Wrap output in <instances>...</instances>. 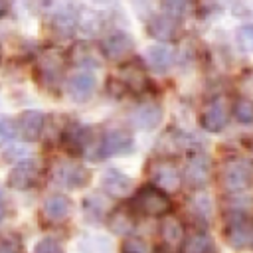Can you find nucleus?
<instances>
[{"mask_svg":"<svg viewBox=\"0 0 253 253\" xmlns=\"http://www.w3.org/2000/svg\"><path fill=\"white\" fill-rule=\"evenodd\" d=\"M132 208L144 215L162 217L172 210V202H170L168 194H164L162 190H158L154 186H142L132 196Z\"/></svg>","mask_w":253,"mask_h":253,"instance_id":"1","label":"nucleus"},{"mask_svg":"<svg viewBox=\"0 0 253 253\" xmlns=\"http://www.w3.org/2000/svg\"><path fill=\"white\" fill-rule=\"evenodd\" d=\"M219 180L221 186L231 194L245 192L253 184V166L245 160H229L223 164Z\"/></svg>","mask_w":253,"mask_h":253,"instance_id":"2","label":"nucleus"},{"mask_svg":"<svg viewBox=\"0 0 253 253\" xmlns=\"http://www.w3.org/2000/svg\"><path fill=\"white\" fill-rule=\"evenodd\" d=\"M225 241L233 249H247L253 245V219L243 213H233L223 229Z\"/></svg>","mask_w":253,"mask_h":253,"instance_id":"3","label":"nucleus"},{"mask_svg":"<svg viewBox=\"0 0 253 253\" xmlns=\"http://www.w3.org/2000/svg\"><path fill=\"white\" fill-rule=\"evenodd\" d=\"M150 178L154 182V188L166 192H176L182 184V174L178 172L176 164L170 160H156L150 166Z\"/></svg>","mask_w":253,"mask_h":253,"instance_id":"4","label":"nucleus"},{"mask_svg":"<svg viewBox=\"0 0 253 253\" xmlns=\"http://www.w3.org/2000/svg\"><path fill=\"white\" fill-rule=\"evenodd\" d=\"M132 150V136L126 128H109L99 138V160L103 156L123 154Z\"/></svg>","mask_w":253,"mask_h":253,"instance_id":"5","label":"nucleus"},{"mask_svg":"<svg viewBox=\"0 0 253 253\" xmlns=\"http://www.w3.org/2000/svg\"><path fill=\"white\" fill-rule=\"evenodd\" d=\"M211 174V160L204 152H192L184 168V180L190 188H204Z\"/></svg>","mask_w":253,"mask_h":253,"instance_id":"6","label":"nucleus"},{"mask_svg":"<svg viewBox=\"0 0 253 253\" xmlns=\"http://www.w3.org/2000/svg\"><path fill=\"white\" fill-rule=\"evenodd\" d=\"M227 119H229V107H227V103L221 97H215V99H211L204 107V111L200 115V125L206 130H210V132H219L227 125Z\"/></svg>","mask_w":253,"mask_h":253,"instance_id":"7","label":"nucleus"},{"mask_svg":"<svg viewBox=\"0 0 253 253\" xmlns=\"http://www.w3.org/2000/svg\"><path fill=\"white\" fill-rule=\"evenodd\" d=\"M38 176H40V170H38V164L34 160H22L18 162L10 174H8V188L12 190H18V192H24V190H30L36 186L38 182Z\"/></svg>","mask_w":253,"mask_h":253,"instance_id":"8","label":"nucleus"},{"mask_svg":"<svg viewBox=\"0 0 253 253\" xmlns=\"http://www.w3.org/2000/svg\"><path fill=\"white\" fill-rule=\"evenodd\" d=\"M132 47H134V42L126 32H113L105 36L101 42V53L111 61H121L132 51Z\"/></svg>","mask_w":253,"mask_h":253,"instance_id":"9","label":"nucleus"},{"mask_svg":"<svg viewBox=\"0 0 253 253\" xmlns=\"http://www.w3.org/2000/svg\"><path fill=\"white\" fill-rule=\"evenodd\" d=\"M43 126H45V117L42 111H36V109H28L24 111L20 117H18V123H16V132L26 140V142H36L42 132H43Z\"/></svg>","mask_w":253,"mask_h":253,"instance_id":"10","label":"nucleus"},{"mask_svg":"<svg viewBox=\"0 0 253 253\" xmlns=\"http://www.w3.org/2000/svg\"><path fill=\"white\" fill-rule=\"evenodd\" d=\"M53 178L59 186H65V188H83L87 186L89 182V170L77 162H61L57 164L55 172H53Z\"/></svg>","mask_w":253,"mask_h":253,"instance_id":"11","label":"nucleus"},{"mask_svg":"<svg viewBox=\"0 0 253 253\" xmlns=\"http://www.w3.org/2000/svg\"><path fill=\"white\" fill-rule=\"evenodd\" d=\"M49 24H51V30H53L57 36L69 38V36L77 30V26H79V12H77L73 6H69V4L59 6V8L51 14Z\"/></svg>","mask_w":253,"mask_h":253,"instance_id":"12","label":"nucleus"},{"mask_svg":"<svg viewBox=\"0 0 253 253\" xmlns=\"http://www.w3.org/2000/svg\"><path fill=\"white\" fill-rule=\"evenodd\" d=\"M101 188L113 198H125L132 190V180L125 172H121L117 168H109L101 176Z\"/></svg>","mask_w":253,"mask_h":253,"instance_id":"13","label":"nucleus"},{"mask_svg":"<svg viewBox=\"0 0 253 253\" xmlns=\"http://www.w3.org/2000/svg\"><path fill=\"white\" fill-rule=\"evenodd\" d=\"M160 241L164 251L176 253L184 243V225L176 217H164L160 221Z\"/></svg>","mask_w":253,"mask_h":253,"instance_id":"14","label":"nucleus"},{"mask_svg":"<svg viewBox=\"0 0 253 253\" xmlns=\"http://www.w3.org/2000/svg\"><path fill=\"white\" fill-rule=\"evenodd\" d=\"M160 121H162V109L156 103H142L130 115V123L140 130H152L158 126Z\"/></svg>","mask_w":253,"mask_h":253,"instance_id":"15","label":"nucleus"},{"mask_svg":"<svg viewBox=\"0 0 253 253\" xmlns=\"http://www.w3.org/2000/svg\"><path fill=\"white\" fill-rule=\"evenodd\" d=\"M178 28H180V20L170 18V16H166V14H156V16H152V18L148 20V24H146L148 34H150L152 38L160 40V42L172 40V38L176 36Z\"/></svg>","mask_w":253,"mask_h":253,"instance_id":"16","label":"nucleus"},{"mask_svg":"<svg viewBox=\"0 0 253 253\" xmlns=\"http://www.w3.org/2000/svg\"><path fill=\"white\" fill-rule=\"evenodd\" d=\"M95 75L91 71H77L67 81V91L75 101H87L95 91Z\"/></svg>","mask_w":253,"mask_h":253,"instance_id":"17","label":"nucleus"},{"mask_svg":"<svg viewBox=\"0 0 253 253\" xmlns=\"http://www.w3.org/2000/svg\"><path fill=\"white\" fill-rule=\"evenodd\" d=\"M146 57V63L158 71V73H164L170 69V65L174 63V49L170 45H162V43H156V45H150L144 53Z\"/></svg>","mask_w":253,"mask_h":253,"instance_id":"18","label":"nucleus"},{"mask_svg":"<svg viewBox=\"0 0 253 253\" xmlns=\"http://www.w3.org/2000/svg\"><path fill=\"white\" fill-rule=\"evenodd\" d=\"M121 85L132 93H142L148 85V79L144 75V69L140 65H136L134 61L132 63H126L121 67Z\"/></svg>","mask_w":253,"mask_h":253,"instance_id":"19","label":"nucleus"},{"mask_svg":"<svg viewBox=\"0 0 253 253\" xmlns=\"http://www.w3.org/2000/svg\"><path fill=\"white\" fill-rule=\"evenodd\" d=\"M38 71H40V79H42L43 83L55 85V83H59V79H61L63 63H61V59H59L55 53H45V55L40 59Z\"/></svg>","mask_w":253,"mask_h":253,"instance_id":"20","label":"nucleus"},{"mask_svg":"<svg viewBox=\"0 0 253 253\" xmlns=\"http://www.w3.org/2000/svg\"><path fill=\"white\" fill-rule=\"evenodd\" d=\"M69 211H71V200L63 194H51L43 202V215L51 221L65 219L69 215Z\"/></svg>","mask_w":253,"mask_h":253,"instance_id":"21","label":"nucleus"},{"mask_svg":"<svg viewBox=\"0 0 253 253\" xmlns=\"http://www.w3.org/2000/svg\"><path fill=\"white\" fill-rule=\"evenodd\" d=\"M107 223H109V229L113 233L126 235L134 227V215H132L130 208H117L107 215Z\"/></svg>","mask_w":253,"mask_h":253,"instance_id":"22","label":"nucleus"},{"mask_svg":"<svg viewBox=\"0 0 253 253\" xmlns=\"http://www.w3.org/2000/svg\"><path fill=\"white\" fill-rule=\"evenodd\" d=\"M109 211V200L103 194H89L83 200V213L91 223L101 221Z\"/></svg>","mask_w":253,"mask_h":253,"instance_id":"23","label":"nucleus"},{"mask_svg":"<svg viewBox=\"0 0 253 253\" xmlns=\"http://www.w3.org/2000/svg\"><path fill=\"white\" fill-rule=\"evenodd\" d=\"M69 55H71V61H73L75 65L97 67V65L101 63L97 49H95L91 43H87V42H79V43H75V45L71 47V53H69Z\"/></svg>","mask_w":253,"mask_h":253,"instance_id":"24","label":"nucleus"},{"mask_svg":"<svg viewBox=\"0 0 253 253\" xmlns=\"http://www.w3.org/2000/svg\"><path fill=\"white\" fill-rule=\"evenodd\" d=\"M186 253H215V243L208 233H194L184 243Z\"/></svg>","mask_w":253,"mask_h":253,"instance_id":"25","label":"nucleus"},{"mask_svg":"<svg viewBox=\"0 0 253 253\" xmlns=\"http://www.w3.org/2000/svg\"><path fill=\"white\" fill-rule=\"evenodd\" d=\"M233 115L243 125H253V99L241 97L233 103Z\"/></svg>","mask_w":253,"mask_h":253,"instance_id":"26","label":"nucleus"},{"mask_svg":"<svg viewBox=\"0 0 253 253\" xmlns=\"http://www.w3.org/2000/svg\"><path fill=\"white\" fill-rule=\"evenodd\" d=\"M121 253H150V245L138 235H128L121 243Z\"/></svg>","mask_w":253,"mask_h":253,"instance_id":"27","label":"nucleus"},{"mask_svg":"<svg viewBox=\"0 0 253 253\" xmlns=\"http://www.w3.org/2000/svg\"><path fill=\"white\" fill-rule=\"evenodd\" d=\"M235 40H237V43H239L241 49L253 51V24L241 26V28L237 30V34H235Z\"/></svg>","mask_w":253,"mask_h":253,"instance_id":"28","label":"nucleus"},{"mask_svg":"<svg viewBox=\"0 0 253 253\" xmlns=\"http://www.w3.org/2000/svg\"><path fill=\"white\" fill-rule=\"evenodd\" d=\"M34 253H65V251L61 247V243L55 241L53 237H43V239H40L36 243Z\"/></svg>","mask_w":253,"mask_h":253,"instance_id":"29","label":"nucleus"},{"mask_svg":"<svg viewBox=\"0 0 253 253\" xmlns=\"http://www.w3.org/2000/svg\"><path fill=\"white\" fill-rule=\"evenodd\" d=\"M192 208H194V211H196L198 215L208 217V215L211 213V200H210V196H208V194H198V196L192 200Z\"/></svg>","mask_w":253,"mask_h":253,"instance_id":"30","label":"nucleus"},{"mask_svg":"<svg viewBox=\"0 0 253 253\" xmlns=\"http://www.w3.org/2000/svg\"><path fill=\"white\" fill-rule=\"evenodd\" d=\"M16 136V125L4 117H0V146L8 144Z\"/></svg>","mask_w":253,"mask_h":253,"instance_id":"31","label":"nucleus"},{"mask_svg":"<svg viewBox=\"0 0 253 253\" xmlns=\"http://www.w3.org/2000/svg\"><path fill=\"white\" fill-rule=\"evenodd\" d=\"M0 253H22V241L16 235L0 237Z\"/></svg>","mask_w":253,"mask_h":253,"instance_id":"32","label":"nucleus"},{"mask_svg":"<svg viewBox=\"0 0 253 253\" xmlns=\"http://www.w3.org/2000/svg\"><path fill=\"white\" fill-rule=\"evenodd\" d=\"M186 8H188V4H186V2H164V4H162V14H166V16H170V18L180 20V18H182V14L186 12Z\"/></svg>","mask_w":253,"mask_h":253,"instance_id":"33","label":"nucleus"},{"mask_svg":"<svg viewBox=\"0 0 253 253\" xmlns=\"http://www.w3.org/2000/svg\"><path fill=\"white\" fill-rule=\"evenodd\" d=\"M4 217H6V200H4V196L0 192V223L4 221Z\"/></svg>","mask_w":253,"mask_h":253,"instance_id":"34","label":"nucleus"},{"mask_svg":"<svg viewBox=\"0 0 253 253\" xmlns=\"http://www.w3.org/2000/svg\"><path fill=\"white\" fill-rule=\"evenodd\" d=\"M6 10H8V4L6 2H0V18L6 14Z\"/></svg>","mask_w":253,"mask_h":253,"instance_id":"35","label":"nucleus"},{"mask_svg":"<svg viewBox=\"0 0 253 253\" xmlns=\"http://www.w3.org/2000/svg\"><path fill=\"white\" fill-rule=\"evenodd\" d=\"M251 150H253V142H251Z\"/></svg>","mask_w":253,"mask_h":253,"instance_id":"36","label":"nucleus"},{"mask_svg":"<svg viewBox=\"0 0 253 253\" xmlns=\"http://www.w3.org/2000/svg\"><path fill=\"white\" fill-rule=\"evenodd\" d=\"M0 57H2V49H0Z\"/></svg>","mask_w":253,"mask_h":253,"instance_id":"37","label":"nucleus"},{"mask_svg":"<svg viewBox=\"0 0 253 253\" xmlns=\"http://www.w3.org/2000/svg\"><path fill=\"white\" fill-rule=\"evenodd\" d=\"M164 253H168V251H164Z\"/></svg>","mask_w":253,"mask_h":253,"instance_id":"38","label":"nucleus"}]
</instances>
